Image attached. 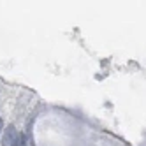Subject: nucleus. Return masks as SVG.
<instances>
[{
	"label": "nucleus",
	"instance_id": "nucleus-1",
	"mask_svg": "<svg viewBox=\"0 0 146 146\" xmlns=\"http://www.w3.org/2000/svg\"><path fill=\"white\" fill-rule=\"evenodd\" d=\"M18 130L14 125H7L4 130V137H2V146H16L18 143Z\"/></svg>",
	"mask_w": 146,
	"mask_h": 146
},
{
	"label": "nucleus",
	"instance_id": "nucleus-2",
	"mask_svg": "<svg viewBox=\"0 0 146 146\" xmlns=\"http://www.w3.org/2000/svg\"><path fill=\"white\" fill-rule=\"evenodd\" d=\"M16 146H25V135H21V134L18 135V143H16Z\"/></svg>",
	"mask_w": 146,
	"mask_h": 146
},
{
	"label": "nucleus",
	"instance_id": "nucleus-3",
	"mask_svg": "<svg viewBox=\"0 0 146 146\" xmlns=\"http://www.w3.org/2000/svg\"><path fill=\"white\" fill-rule=\"evenodd\" d=\"M4 130V121H2V118H0V132Z\"/></svg>",
	"mask_w": 146,
	"mask_h": 146
}]
</instances>
